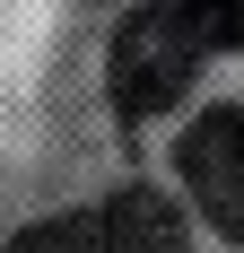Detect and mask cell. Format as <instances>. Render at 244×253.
<instances>
[{"label": "cell", "mask_w": 244, "mask_h": 253, "mask_svg": "<svg viewBox=\"0 0 244 253\" xmlns=\"http://www.w3.org/2000/svg\"><path fill=\"white\" fill-rule=\"evenodd\" d=\"M201 61H209V35H201V18L183 0L131 9L122 35H114V96H122V114H166V105L192 87Z\"/></svg>", "instance_id": "1"}, {"label": "cell", "mask_w": 244, "mask_h": 253, "mask_svg": "<svg viewBox=\"0 0 244 253\" xmlns=\"http://www.w3.org/2000/svg\"><path fill=\"white\" fill-rule=\"evenodd\" d=\"M183 227L157 192H114L96 210H61V218H35L26 236H9V253H174Z\"/></svg>", "instance_id": "2"}, {"label": "cell", "mask_w": 244, "mask_h": 253, "mask_svg": "<svg viewBox=\"0 0 244 253\" xmlns=\"http://www.w3.org/2000/svg\"><path fill=\"white\" fill-rule=\"evenodd\" d=\"M183 183H192L201 218L244 245V114L236 105H218L183 131Z\"/></svg>", "instance_id": "3"}, {"label": "cell", "mask_w": 244, "mask_h": 253, "mask_svg": "<svg viewBox=\"0 0 244 253\" xmlns=\"http://www.w3.org/2000/svg\"><path fill=\"white\" fill-rule=\"evenodd\" d=\"M201 18V35H209V52H236L244 44V0H183Z\"/></svg>", "instance_id": "4"}]
</instances>
